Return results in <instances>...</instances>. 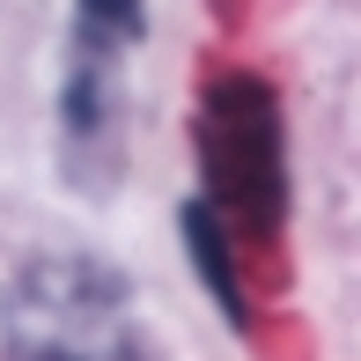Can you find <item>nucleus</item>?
<instances>
[{
  "label": "nucleus",
  "mask_w": 361,
  "mask_h": 361,
  "mask_svg": "<svg viewBox=\"0 0 361 361\" xmlns=\"http://www.w3.org/2000/svg\"><path fill=\"white\" fill-rule=\"evenodd\" d=\"M0 332L15 361H67L96 339L126 332V295L89 258H37L0 302Z\"/></svg>",
  "instance_id": "obj_1"
},
{
  "label": "nucleus",
  "mask_w": 361,
  "mask_h": 361,
  "mask_svg": "<svg viewBox=\"0 0 361 361\" xmlns=\"http://www.w3.org/2000/svg\"><path fill=\"white\" fill-rule=\"evenodd\" d=\"M200 147H207L214 192L251 228H273V214H281V118H273V96L258 81H221L207 96Z\"/></svg>",
  "instance_id": "obj_2"
},
{
  "label": "nucleus",
  "mask_w": 361,
  "mask_h": 361,
  "mask_svg": "<svg viewBox=\"0 0 361 361\" xmlns=\"http://www.w3.org/2000/svg\"><path fill=\"white\" fill-rule=\"evenodd\" d=\"M140 37V0H81L74 8V44L81 52H126Z\"/></svg>",
  "instance_id": "obj_3"
},
{
  "label": "nucleus",
  "mask_w": 361,
  "mask_h": 361,
  "mask_svg": "<svg viewBox=\"0 0 361 361\" xmlns=\"http://www.w3.org/2000/svg\"><path fill=\"white\" fill-rule=\"evenodd\" d=\"M67 361H147V354L133 347V332H111V339H96V347H81V354H67Z\"/></svg>",
  "instance_id": "obj_4"
}]
</instances>
